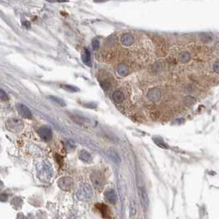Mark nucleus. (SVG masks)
<instances>
[{
    "label": "nucleus",
    "instance_id": "15",
    "mask_svg": "<svg viewBox=\"0 0 219 219\" xmlns=\"http://www.w3.org/2000/svg\"><path fill=\"white\" fill-rule=\"evenodd\" d=\"M113 99L116 103H122L124 100L125 96H124V94L121 90H116L113 94Z\"/></svg>",
    "mask_w": 219,
    "mask_h": 219
},
{
    "label": "nucleus",
    "instance_id": "10",
    "mask_svg": "<svg viewBox=\"0 0 219 219\" xmlns=\"http://www.w3.org/2000/svg\"><path fill=\"white\" fill-rule=\"evenodd\" d=\"M106 153H107V155L108 156V158H109L112 161H113L114 162L118 163V162H121V158H120V156H119L118 153H117L114 149H108L106 151Z\"/></svg>",
    "mask_w": 219,
    "mask_h": 219
},
{
    "label": "nucleus",
    "instance_id": "28",
    "mask_svg": "<svg viewBox=\"0 0 219 219\" xmlns=\"http://www.w3.org/2000/svg\"><path fill=\"white\" fill-rule=\"evenodd\" d=\"M48 2H50V3H66V2H68L67 0H46Z\"/></svg>",
    "mask_w": 219,
    "mask_h": 219
},
{
    "label": "nucleus",
    "instance_id": "12",
    "mask_svg": "<svg viewBox=\"0 0 219 219\" xmlns=\"http://www.w3.org/2000/svg\"><path fill=\"white\" fill-rule=\"evenodd\" d=\"M121 42L125 46H130L134 42V37L131 34H124L121 38Z\"/></svg>",
    "mask_w": 219,
    "mask_h": 219
},
{
    "label": "nucleus",
    "instance_id": "9",
    "mask_svg": "<svg viewBox=\"0 0 219 219\" xmlns=\"http://www.w3.org/2000/svg\"><path fill=\"white\" fill-rule=\"evenodd\" d=\"M105 199L107 201L110 203V204H115L117 202V195H116V193L112 189H109L105 193Z\"/></svg>",
    "mask_w": 219,
    "mask_h": 219
},
{
    "label": "nucleus",
    "instance_id": "14",
    "mask_svg": "<svg viewBox=\"0 0 219 219\" xmlns=\"http://www.w3.org/2000/svg\"><path fill=\"white\" fill-rule=\"evenodd\" d=\"M70 118L72 121H74L75 122L79 124L80 126H84V125H85L88 122L87 119H85V118L81 117V116H79V115L72 114V115H70Z\"/></svg>",
    "mask_w": 219,
    "mask_h": 219
},
{
    "label": "nucleus",
    "instance_id": "1",
    "mask_svg": "<svg viewBox=\"0 0 219 219\" xmlns=\"http://www.w3.org/2000/svg\"><path fill=\"white\" fill-rule=\"evenodd\" d=\"M93 190L90 185L88 184H82L76 191V197L80 200H85L92 197Z\"/></svg>",
    "mask_w": 219,
    "mask_h": 219
},
{
    "label": "nucleus",
    "instance_id": "21",
    "mask_svg": "<svg viewBox=\"0 0 219 219\" xmlns=\"http://www.w3.org/2000/svg\"><path fill=\"white\" fill-rule=\"evenodd\" d=\"M49 99H52L53 101H54L55 103H57V104L62 106V107L66 106V103L62 100V99H60V98H57V97H56V96H49Z\"/></svg>",
    "mask_w": 219,
    "mask_h": 219
},
{
    "label": "nucleus",
    "instance_id": "22",
    "mask_svg": "<svg viewBox=\"0 0 219 219\" xmlns=\"http://www.w3.org/2000/svg\"><path fill=\"white\" fill-rule=\"evenodd\" d=\"M100 85L102 88L104 90H108L110 87H111V84L108 81V80H103V81H100Z\"/></svg>",
    "mask_w": 219,
    "mask_h": 219
},
{
    "label": "nucleus",
    "instance_id": "20",
    "mask_svg": "<svg viewBox=\"0 0 219 219\" xmlns=\"http://www.w3.org/2000/svg\"><path fill=\"white\" fill-rule=\"evenodd\" d=\"M136 204H135V202L132 200L131 201V204H130V217L131 218H134L135 215H136Z\"/></svg>",
    "mask_w": 219,
    "mask_h": 219
},
{
    "label": "nucleus",
    "instance_id": "18",
    "mask_svg": "<svg viewBox=\"0 0 219 219\" xmlns=\"http://www.w3.org/2000/svg\"><path fill=\"white\" fill-rule=\"evenodd\" d=\"M190 59V54L187 52H182L179 55V62L181 63H186Z\"/></svg>",
    "mask_w": 219,
    "mask_h": 219
},
{
    "label": "nucleus",
    "instance_id": "4",
    "mask_svg": "<svg viewBox=\"0 0 219 219\" xmlns=\"http://www.w3.org/2000/svg\"><path fill=\"white\" fill-rule=\"evenodd\" d=\"M23 127L22 122L17 118H12L8 120V122H7V127L9 130H11L12 132H17L20 131Z\"/></svg>",
    "mask_w": 219,
    "mask_h": 219
},
{
    "label": "nucleus",
    "instance_id": "25",
    "mask_svg": "<svg viewBox=\"0 0 219 219\" xmlns=\"http://www.w3.org/2000/svg\"><path fill=\"white\" fill-rule=\"evenodd\" d=\"M92 47L94 50H98L99 48V41L97 40V39H94L92 41Z\"/></svg>",
    "mask_w": 219,
    "mask_h": 219
},
{
    "label": "nucleus",
    "instance_id": "2",
    "mask_svg": "<svg viewBox=\"0 0 219 219\" xmlns=\"http://www.w3.org/2000/svg\"><path fill=\"white\" fill-rule=\"evenodd\" d=\"M161 98V90L158 88H152L147 92V99L152 103L158 102Z\"/></svg>",
    "mask_w": 219,
    "mask_h": 219
},
{
    "label": "nucleus",
    "instance_id": "19",
    "mask_svg": "<svg viewBox=\"0 0 219 219\" xmlns=\"http://www.w3.org/2000/svg\"><path fill=\"white\" fill-rule=\"evenodd\" d=\"M61 87L63 89V90H65L66 91H68V92H77V91H79V89L77 87H76L74 85H61Z\"/></svg>",
    "mask_w": 219,
    "mask_h": 219
},
{
    "label": "nucleus",
    "instance_id": "11",
    "mask_svg": "<svg viewBox=\"0 0 219 219\" xmlns=\"http://www.w3.org/2000/svg\"><path fill=\"white\" fill-rule=\"evenodd\" d=\"M140 196L143 205L146 207L148 205V203H149V197H148L147 191H146V190H145L144 186H140Z\"/></svg>",
    "mask_w": 219,
    "mask_h": 219
},
{
    "label": "nucleus",
    "instance_id": "24",
    "mask_svg": "<svg viewBox=\"0 0 219 219\" xmlns=\"http://www.w3.org/2000/svg\"><path fill=\"white\" fill-rule=\"evenodd\" d=\"M0 99L3 101L8 100V96L3 90L0 89Z\"/></svg>",
    "mask_w": 219,
    "mask_h": 219
},
{
    "label": "nucleus",
    "instance_id": "8",
    "mask_svg": "<svg viewBox=\"0 0 219 219\" xmlns=\"http://www.w3.org/2000/svg\"><path fill=\"white\" fill-rule=\"evenodd\" d=\"M17 110L18 112H19V113L21 114V116H22L23 118H32L31 110L29 109L28 107L24 105V104H17Z\"/></svg>",
    "mask_w": 219,
    "mask_h": 219
},
{
    "label": "nucleus",
    "instance_id": "5",
    "mask_svg": "<svg viewBox=\"0 0 219 219\" xmlns=\"http://www.w3.org/2000/svg\"><path fill=\"white\" fill-rule=\"evenodd\" d=\"M39 135L45 141H48L52 139V131L48 127H42L39 129Z\"/></svg>",
    "mask_w": 219,
    "mask_h": 219
},
{
    "label": "nucleus",
    "instance_id": "16",
    "mask_svg": "<svg viewBox=\"0 0 219 219\" xmlns=\"http://www.w3.org/2000/svg\"><path fill=\"white\" fill-rule=\"evenodd\" d=\"M118 73L121 76H127V74H128V72H129V71H128V67H127V65H125V64H120L118 66Z\"/></svg>",
    "mask_w": 219,
    "mask_h": 219
},
{
    "label": "nucleus",
    "instance_id": "17",
    "mask_svg": "<svg viewBox=\"0 0 219 219\" xmlns=\"http://www.w3.org/2000/svg\"><path fill=\"white\" fill-rule=\"evenodd\" d=\"M79 158L85 162H90L91 160V155L85 150H81L79 153Z\"/></svg>",
    "mask_w": 219,
    "mask_h": 219
},
{
    "label": "nucleus",
    "instance_id": "27",
    "mask_svg": "<svg viewBox=\"0 0 219 219\" xmlns=\"http://www.w3.org/2000/svg\"><path fill=\"white\" fill-rule=\"evenodd\" d=\"M22 26L25 27V28H27V29H30L31 28V23L27 21H24L22 22Z\"/></svg>",
    "mask_w": 219,
    "mask_h": 219
},
{
    "label": "nucleus",
    "instance_id": "7",
    "mask_svg": "<svg viewBox=\"0 0 219 219\" xmlns=\"http://www.w3.org/2000/svg\"><path fill=\"white\" fill-rule=\"evenodd\" d=\"M58 185L60 186V188L67 190L71 188V186L73 185V180L70 177H63L61 178L60 181H58Z\"/></svg>",
    "mask_w": 219,
    "mask_h": 219
},
{
    "label": "nucleus",
    "instance_id": "13",
    "mask_svg": "<svg viewBox=\"0 0 219 219\" xmlns=\"http://www.w3.org/2000/svg\"><path fill=\"white\" fill-rule=\"evenodd\" d=\"M81 59L83 62L89 66H91V58H90V53L88 49H84L81 52Z\"/></svg>",
    "mask_w": 219,
    "mask_h": 219
},
{
    "label": "nucleus",
    "instance_id": "23",
    "mask_svg": "<svg viewBox=\"0 0 219 219\" xmlns=\"http://www.w3.org/2000/svg\"><path fill=\"white\" fill-rule=\"evenodd\" d=\"M184 102L186 105L190 106V105H192L193 104L195 103V99H194L193 97L188 96V97H186V98H185Z\"/></svg>",
    "mask_w": 219,
    "mask_h": 219
},
{
    "label": "nucleus",
    "instance_id": "6",
    "mask_svg": "<svg viewBox=\"0 0 219 219\" xmlns=\"http://www.w3.org/2000/svg\"><path fill=\"white\" fill-rule=\"evenodd\" d=\"M91 181H92L93 185L94 187L96 188H100L103 186L104 185V180H103V177L102 176L100 175L99 172H94L91 176Z\"/></svg>",
    "mask_w": 219,
    "mask_h": 219
},
{
    "label": "nucleus",
    "instance_id": "3",
    "mask_svg": "<svg viewBox=\"0 0 219 219\" xmlns=\"http://www.w3.org/2000/svg\"><path fill=\"white\" fill-rule=\"evenodd\" d=\"M38 174L39 177L42 179H47L48 176H51L52 171H51V167L50 166H47L46 162H43V165H40V167H38Z\"/></svg>",
    "mask_w": 219,
    "mask_h": 219
},
{
    "label": "nucleus",
    "instance_id": "26",
    "mask_svg": "<svg viewBox=\"0 0 219 219\" xmlns=\"http://www.w3.org/2000/svg\"><path fill=\"white\" fill-rule=\"evenodd\" d=\"M213 71H214V72H216V73L219 74V61L217 62H215L214 64H213Z\"/></svg>",
    "mask_w": 219,
    "mask_h": 219
}]
</instances>
